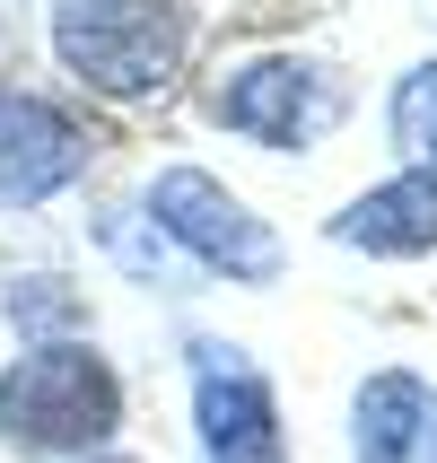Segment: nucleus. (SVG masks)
I'll list each match as a JSON object with an SVG mask.
<instances>
[{
	"label": "nucleus",
	"instance_id": "nucleus-3",
	"mask_svg": "<svg viewBox=\"0 0 437 463\" xmlns=\"http://www.w3.org/2000/svg\"><path fill=\"white\" fill-rule=\"evenodd\" d=\"M149 210H157L149 228L166 236L193 271H228V280H271V271H280L271 228L236 202L228 184H210L202 166H166V175L149 184Z\"/></svg>",
	"mask_w": 437,
	"mask_h": 463
},
{
	"label": "nucleus",
	"instance_id": "nucleus-5",
	"mask_svg": "<svg viewBox=\"0 0 437 463\" xmlns=\"http://www.w3.org/2000/svg\"><path fill=\"white\" fill-rule=\"evenodd\" d=\"M88 166V131L44 97H0V202H44Z\"/></svg>",
	"mask_w": 437,
	"mask_h": 463
},
{
	"label": "nucleus",
	"instance_id": "nucleus-6",
	"mask_svg": "<svg viewBox=\"0 0 437 463\" xmlns=\"http://www.w3.org/2000/svg\"><path fill=\"white\" fill-rule=\"evenodd\" d=\"M202 455L210 463H280V411L254 367H236V350H202Z\"/></svg>",
	"mask_w": 437,
	"mask_h": 463
},
{
	"label": "nucleus",
	"instance_id": "nucleus-8",
	"mask_svg": "<svg viewBox=\"0 0 437 463\" xmlns=\"http://www.w3.org/2000/svg\"><path fill=\"white\" fill-rule=\"evenodd\" d=\"M359 463H437V393L420 376L359 385Z\"/></svg>",
	"mask_w": 437,
	"mask_h": 463
},
{
	"label": "nucleus",
	"instance_id": "nucleus-4",
	"mask_svg": "<svg viewBox=\"0 0 437 463\" xmlns=\"http://www.w3.org/2000/svg\"><path fill=\"white\" fill-rule=\"evenodd\" d=\"M341 114H350V88H341L333 71H315V61H289V52L245 61V71H228V88H219V123L262 140V149H315Z\"/></svg>",
	"mask_w": 437,
	"mask_h": 463
},
{
	"label": "nucleus",
	"instance_id": "nucleus-1",
	"mask_svg": "<svg viewBox=\"0 0 437 463\" xmlns=\"http://www.w3.org/2000/svg\"><path fill=\"white\" fill-rule=\"evenodd\" d=\"M193 26L166 0H52V52L97 97H149L184 71Z\"/></svg>",
	"mask_w": 437,
	"mask_h": 463
},
{
	"label": "nucleus",
	"instance_id": "nucleus-9",
	"mask_svg": "<svg viewBox=\"0 0 437 463\" xmlns=\"http://www.w3.org/2000/svg\"><path fill=\"white\" fill-rule=\"evenodd\" d=\"M394 140H403L412 166H429V175H437V61L394 88Z\"/></svg>",
	"mask_w": 437,
	"mask_h": 463
},
{
	"label": "nucleus",
	"instance_id": "nucleus-10",
	"mask_svg": "<svg viewBox=\"0 0 437 463\" xmlns=\"http://www.w3.org/2000/svg\"><path fill=\"white\" fill-rule=\"evenodd\" d=\"M9 324H18V333H79L88 307H79L62 280H18L9 288Z\"/></svg>",
	"mask_w": 437,
	"mask_h": 463
},
{
	"label": "nucleus",
	"instance_id": "nucleus-7",
	"mask_svg": "<svg viewBox=\"0 0 437 463\" xmlns=\"http://www.w3.org/2000/svg\"><path fill=\"white\" fill-rule=\"evenodd\" d=\"M341 245H367V254H429L437 245V175L429 166H412V175L376 184L367 202H350L333 219Z\"/></svg>",
	"mask_w": 437,
	"mask_h": 463
},
{
	"label": "nucleus",
	"instance_id": "nucleus-11",
	"mask_svg": "<svg viewBox=\"0 0 437 463\" xmlns=\"http://www.w3.org/2000/svg\"><path fill=\"white\" fill-rule=\"evenodd\" d=\"M97 463H123V455H97Z\"/></svg>",
	"mask_w": 437,
	"mask_h": 463
},
{
	"label": "nucleus",
	"instance_id": "nucleus-2",
	"mask_svg": "<svg viewBox=\"0 0 437 463\" xmlns=\"http://www.w3.org/2000/svg\"><path fill=\"white\" fill-rule=\"evenodd\" d=\"M123 420V385L97 350H35L0 376V438L26 446V455H88V446L114 438Z\"/></svg>",
	"mask_w": 437,
	"mask_h": 463
}]
</instances>
